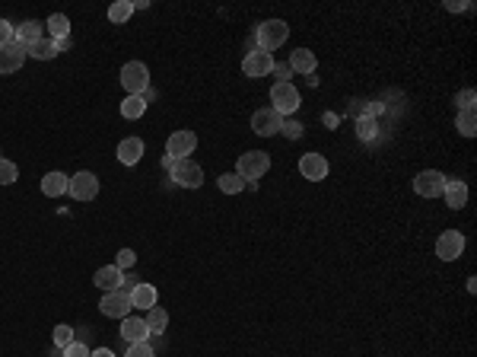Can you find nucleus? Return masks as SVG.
<instances>
[{
  "label": "nucleus",
  "instance_id": "2f4dec72",
  "mask_svg": "<svg viewBox=\"0 0 477 357\" xmlns=\"http://www.w3.org/2000/svg\"><path fill=\"white\" fill-rule=\"evenodd\" d=\"M70 342H74V328H70V326H58V328H54V344H58L60 351L67 348Z\"/></svg>",
  "mask_w": 477,
  "mask_h": 357
},
{
  "label": "nucleus",
  "instance_id": "a19ab883",
  "mask_svg": "<svg viewBox=\"0 0 477 357\" xmlns=\"http://www.w3.org/2000/svg\"><path fill=\"white\" fill-rule=\"evenodd\" d=\"M54 45H58V54H60V51H67V48H70V35H67V38H58Z\"/></svg>",
  "mask_w": 477,
  "mask_h": 357
},
{
  "label": "nucleus",
  "instance_id": "f704fd0d",
  "mask_svg": "<svg viewBox=\"0 0 477 357\" xmlns=\"http://www.w3.org/2000/svg\"><path fill=\"white\" fill-rule=\"evenodd\" d=\"M474 99H477L474 90H462V93H458V96H455V102H458V112H468V109H474Z\"/></svg>",
  "mask_w": 477,
  "mask_h": 357
},
{
  "label": "nucleus",
  "instance_id": "1a4fd4ad",
  "mask_svg": "<svg viewBox=\"0 0 477 357\" xmlns=\"http://www.w3.org/2000/svg\"><path fill=\"white\" fill-rule=\"evenodd\" d=\"M99 310H102V316H108V319H124L127 310H131V294H124L121 287L108 290V294H102Z\"/></svg>",
  "mask_w": 477,
  "mask_h": 357
},
{
  "label": "nucleus",
  "instance_id": "58836bf2",
  "mask_svg": "<svg viewBox=\"0 0 477 357\" xmlns=\"http://www.w3.org/2000/svg\"><path fill=\"white\" fill-rule=\"evenodd\" d=\"M280 131H284L286 137H299V125H296V122H286V125H284V128H280Z\"/></svg>",
  "mask_w": 477,
  "mask_h": 357
},
{
  "label": "nucleus",
  "instance_id": "c85d7f7f",
  "mask_svg": "<svg viewBox=\"0 0 477 357\" xmlns=\"http://www.w3.org/2000/svg\"><path fill=\"white\" fill-rule=\"evenodd\" d=\"M216 185H220V191H226V195H239V191L245 189V179H239L236 173H223L220 179H216Z\"/></svg>",
  "mask_w": 477,
  "mask_h": 357
},
{
  "label": "nucleus",
  "instance_id": "72a5a7b5",
  "mask_svg": "<svg viewBox=\"0 0 477 357\" xmlns=\"http://www.w3.org/2000/svg\"><path fill=\"white\" fill-rule=\"evenodd\" d=\"M134 262H137V255H134V249H121L118 255H115V268H134Z\"/></svg>",
  "mask_w": 477,
  "mask_h": 357
},
{
  "label": "nucleus",
  "instance_id": "2eb2a0df",
  "mask_svg": "<svg viewBox=\"0 0 477 357\" xmlns=\"http://www.w3.org/2000/svg\"><path fill=\"white\" fill-rule=\"evenodd\" d=\"M121 338H124L127 344L147 342V338H149V328H147V322H143L140 316H124V319H121Z\"/></svg>",
  "mask_w": 477,
  "mask_h": 357
},
{
  "label": "nucleus",
  "instance_id": "ea45409f",
  "mask_svg": "<svg viewBox=\"0 0 477 357\" xmlns=\"http://www.w3.org/2000/svg\"><path fill=\"white\" fill-rule=\"evenodd\" d=\"M446 10H452V13H462V10H471V3H455V0H448Z\"/></svg>",
  "mask_w": 477,
  "mask_h": 357
},
{
  "label": "nucleus",
  "instance_id": "0eeeda50",
  "mask_svg": "<svg viewBox=\"0 0 477 357\" xmlns=\"http://www.w3.org/2000/svg\"><path fill=\"white\" fill-rule=\"evenodd\" d=\"M194 147H197V134H194V131H175V134H169V141H165V157H172V160H188V153H194Z\"/></svg>",
  "mask_w": 477,
  "mask_h": 357
},
{
  "label": "nucleus",
  "instance_id": "5701e85b",
  "mask_svg": "<svg viewBox=\"0 0 477 357\" xmlns=\"http://www.w3.org/2000/svg\"><path fill=\"white\" fill-rule=\"evenodd\" d=\"M29 51V58H35V61H51V58H58V45H54V38H38L35 45L26 48Z\"/></svg>",
  "mask_w": 477,
  "mask_h": 357
},
{
  "label": "nucleus",
  "instance_id": "7c9ffc66",
  "mask_svg": "<svg viewBox=\"0 0 477 357\" xmlns=\"http://www.w3.org/2000/svg\"><path fill=\"white\" fill-rule=\"evenodd\" d=\"M357 134L363 137V141H373V137L379 134V125H375V118H357Z\"/></svg>",
  "mask_w": 477,
  "mask_h": 357
},
{
  "label": "nucleus",
  "instance_id": "4468645a",
  "mask_svg": "<svg viewBox=\"0 0 477 357\" xmlns=\"http://www.w3.org/2000/svg\"><path fill=\"white\" fill-rule=\"evenodd\" d=\"M299 173L306 175L309 182H321V179L328 175V160H325L321 153H306V157L299 160Z\"/></svg>",
  "mask_w": 477,
  "mask_h": 357
},
{
  "label": "nucleus",
  "instance_id": "cd10ccee",
  "mask_svg": "<svg viewBox=\"0 0 477 357\" xmlns=\"http://www.w3.org/2000/svg\"><path fill=\"white\" fill-rule=\"evenodd\" d=\"M455 128H458V134L474 137L477 134V115H474V109H468V112H458V118H455Z\"/></svg>",
  "mask_w": 477,
  "mask_h": 357
},
{
  "label": "nucleus",
  "instance_id": "9b49d317",
  "mask_svg": "<svg viewBox=\"0 0 477 357\" xmlns=\"http://www.w3.org/2000/svg\"><path fill=\"white\" fill-rule=\"evenodd\" d=\"M462 252H464V236L458 233V230L439 233V239H436V255H439L442 262H455Z\"/></svg>",
  "mask_w": 477,
  "mask_h": 357
},
{
  "label": "nucleus",
  "instance_id": "e433bc0d",
  "mask_svg": "<svg viewBox=\"0 0 477 357\" xmlns=\"http://www.w3.org/2000/svg\"><path fill=\"white\" fill-rule=\"evenodd\" d=\"M10 42H13V26H10L7 19H0V48L10 45Z\"/></svg>",
  "mask_w": 477,
  "mask_h": 357
},
{
  "label": "nucleus",
  "instance_id": "39448f33",
  "mask_svg": "<svg viewBox=\"0 0 477 357\" xmlns=\"http://www.w3.org/2000/svg\"><path fill=\"white\" fill-rule=\"evenodd\" d=\"M270 102H274V112L280 115H293L299 109V90L293 84H274L270 86Z\"/></svg>",
  "mask_w": 477,
  "mask_h": 357
},
{
  "label": "nucleus",
  "instance_id": "aec40b11",
  "mask_svg": "<svg viewBox=\"0 0 477 357\" xmlns=\"http://www.w3.org/2000/svg\"><path fill=\"white\" fill-rule=\"evenodd\" d=\"M159 300V290L153 287V284H137L134 290H131V306H137V310H153Z\"/></svg>",
  "mask_w": 477,
  "mask_h": 357
},
{
  "label": "nucleus",
  "instance_id": "423d86ee",
  "mask_svg": "<svg viewBox=\"0 0 477 357\" xmlns=\"http://www.w3.org/2000/svg\"><path fill=\"white\" fill-rule=\"evenodd\" d=\"M442 189H446V175L439 169H423L414 179V191L420 198H442Z\"/></svg>",
  "mask_w": 477,
  "mask_h": 357
},
{
  "label": "nucleus",
  "instance_id": "79ce46f5",
  "mask_svg": "<svg viewBox=\"0 0 477 357\" xmlns=\"http://www.w3.org/2000/svg\"><path fill=\"white\" fill-rule=\"evenodd\" d=\"M90 357H115V354L108 348H96V351H90Z\"/></svg>",
  "mask_w": 477,
  "mask_h": 357
},
{
  "label": "nucleus",
  "instance_id": "393cba45",
  "mask_svg": "<svg viewBox=\"0 0 477 357\" xmlns=\"http://www.w3.org/2000/svg\"><path fill=\"white\" fill-rule=\"evenodd\" d=\"M143 322H147L149 335H159V332H165V326H169V312H165L163 306H153V310H147Z\"/></svg>",
  "mask_w": 477,
  "mask_h": 357
},
{
  "label": "nucleus",
  "instance_id": "6ab92c4d",
  "mask_svg": "<svg viewBox=\"0 0 477 357\" xmlns=\"http://www.w3.org/2000/svg\"><path fill=\"white\" fill-rule=\"evenodd\" d=\"M143 157V141L140 137H124L118 144V163H124V166H137Z\"/></svg>",
  "mask_w": 477,
  "mask_h": 357
},
{
  "label": "nucleus",
  "instance_id": "f03ea898",
  "mask_svg": "<svg viewBox=\"0 0 477 357\" xmlns=\"http://www.w3.org/2000/svg\"><path fill=\"white\" fill-rule=\"evenodd\" d=\"M121 86L127 96H143L149 90V70L143 61H127L121 68Z\"/></svg>",
  "mask_w": 477,
  "mask_h": 357
},
{
  "label": "nucleus",
  "instance_id": "bb28decb",
  "mask_svg": "<svg viewBox=\"0 0 477 357\" xmlns=\"http://www.w3.org/2000/svg\"><path fill=\"white\" fill-rule=\"evenodd\" d=\"M131 16H134V3H131V0H115L112 7H108V19H112V23H127V19H131Z\"/></svg>",
  "mask_w": 477,
  "mask_h": 357
},
{
  "label": "nucleus",
  "instance_id": "4c0bfd02",
  "mask_svg": "<svg viewBox=\"0 0 477 357\" xmlns=\"http://www.w3.org/2000/svg\"><path fill=\"white\" fill-rule=\"evenodd\" d=\"M274 74L280 77L277 84H290V74H293V70H290V64H274Z\"/></svg>",
  "mask_w": 477,
  "mask_h": 357
},
{
  "label": "nucleus",
  "instance_id": "7ed1b4c3",
  "mask_svg": "<svg viewBox=\"0 0 477 357\" xmlns=\"http://www.w3.org/2000/svg\"><path fill=\"white\" fill-rule=\"evenodd\" d=\"M258 48H261V51H274V48H280L286 42V38H290V26L284 23V19H268V23H261L258 26Z\"/></svg>",
  "mask_w": 477,
  "mask_h": 357
},
{
  "label": "nucleus",
  "instance_id": "a878e982",
  "mask_svg": "<svg viewBox=\"0 0 477 357\" xmlns=\"http://www.w3.org/2000/svg\"><path fill=\"white\" fill-rule=\"evenodd\" d=\"M48 32H51V35L48 38H54V42H58V38H67L70 35V19L64 13H54V16H48Z\"/></svg>",
  "mask_w": 477,
  "mask_h": 357
},
{
  "label": "nucleus",
  "instance_id": "473e14b6",
  "mask_svg": "<svg viewBox=\"0 0 477 357\" xmlns=\"http://www.w3.org/2000/svg\"><path fill=\"white\" fill-rule=\"evenodd\" d=\"M127 357H156V354H153V344L149 342H137V344H127Z\"/></svg>",
  "mask_w": 477,
  "mask_h": 357
},
{
  "label": "nucleus",
  "instance_id": "dca6fc26",
  "mask_svg": "<svg viewBox=\"0 0 477 357\" xmlns=\"http://www.w3.org/2000/svg\"><path fill=\"white\" fill-rule=\"evenodd\" d=\"M442 198H446V205L452 211H462L468 205V185L462 179H446V189H442Z\"/></svg>",
  "mask_w": 477,
  "mask_h": 357
},
{
  "label": "nucleus",
  "instance_id": "412c9836",
  "mask_svg": "<svg viewBox=\"0 0 477 357\" xmlns=\"http://www.w3.org/2000/svg\"><path fill=\"white\" fill-rule=\"evenodd\" d=\"M67 185H70V175H64V173H48L45 179H42V195H48V198H60V195H67Z\"/></svg>",
  "mask_w": 477,
  "mask_h": 357
},
{
  "label": "nucleus",
  "instance_id": "f8f14e48",
  "mask_svg": "<svg viewBox=\"0 0 477 357\" xmlns=\"http://www.w3.org/2000/svg\"><path fill=\"white\" fill-rule=\"evenodd\" d=\"M26 45H19V42H10V45L0 48V77H10L16 74V70L26 64Z\"/></svg>",
  "mask_w": 477,
  "mask_h": 357
},
{
  "label": "nucleus",
  "instance_id": "20e7f679",
  "mask_svg": "<svg viewBox=\"0 0 477 357\" xmlns=\"http://www.w3.org/2000/svg\"><path fill=\"white\" fill-rule=\"evenodd\" d=\"M169 175H172V182L181 185V189H201V185H204V169L197 166L191 157H188V160H175V163H172Z\"/></svg>",
  "mask_w": 477,
  "mask_h": 357
},
{
  "label": "nucleus",
  "instance_id": "a211bd4d",
  "mask_svg": "<svg viewBox=\"0 0 477 357\" xmlns=\"http://www.w3.org/2000/svg\"><path fill=\"white\" fill-rule=\"evenodd\" d=\"M121 278H124V271H121V268L105 265V268H99V271L92 274V284H96L102 294H108V290H118L121 287Z\"/></svg>",
  "mask_w": 477,
  "mask_h": 357
},
{
  "label": "nucleus",
  "instance_id": "f3484780",
  "mask_svg": "<svg viewBox=\"0 0 477 357\" xmlns=\"http://www.w3.org/2000/svg\"><path fill=\"white\" fill-rule=\"evenodd\" d=\"M38 38H45V23H38V19H26L23 26H16L13 29V42H19V45H35Z\"/></svg>",
  "mask_w": 477,
  "mask_h": 357
},
{
  "label": "nucleus",
  "instance_id": "9d476101",
  "mask_svg": "<svg viewBox=\"0 0 477 357\" xmlns=\"http://www.w3.org/2000/svg\"><path fill=\"white\" fill-rule=\"evenodd\" d=\"M252 128L254 134H261V137H274L277 131L284 128V115L274 112V109H258V112L252 115Z\"/></svg>",
  "mask_w": 477,
  "mask_h": 357
},
{
  "label": "nucleus",
  "instance_id": "c9c22d12",
  "mask_svg": "<svg viewBox=\"0 0 477 357\" xmlns=\"http://www.w3.org/2000/svg\"><path fill=\"white\" fill-rule=\"evenodd\" d=\"M64 357H90V348H86L83 342H76V338H74V342H70L67 348H64Z\"/></svg>",
  "mask_w": 477,
  "mask_h": 357
},
{
  "label": "nucleus",
  "instance_id": "b1692460",
  "mask_svg": "<svg viewBox=\"0 0 477 357\" xmlns=\"http://www.w3.org/2000/svg\"><path fill=\"white\" fill-rule=\"evenodd\" d=\"M121 115H124L127 122L143 118V115H147V102H143V96H124V102H121Z\"/></svg>",
  "mask_w": 477,
  "mask_h": 357
},
{
  "label": "nucleus",
  "instance_id": "c756f323",
  "mask_svg": "<svg viewBox=\"0 0 477 357\" xmlns=\"http://www.w3.org/2000/svg\"><path fill=\"white\" fill-rule=\"evenodd\" d=\"M16 179H19L16 163H10V160H3V157H0V185H13Z\"/></svg>",
  "mask_w": 477,
  "mask_h": 357
},
{
  "label": "nucleus",
  "instance_id": "f257e3e1",
  "mask_svg": "<svg viewBox=\"0 0 477 357\" xmlns=\"http://www.w3.org/2000/svg\"><path fill=\"white\" fill-rule=\"evenodd\" d=\"M270 169V157L264 150H248V153H242L239 157V163H236V175L239 179H245V182H258L264 173Z\"/></svg>",
  "mask_w": 477,
  "mask_h": 357
},
{
  "label": "nucleus",
  "instance_id": "ddd939ff",
  "mask_svg": "<svg viewBox=\"0 0 477 357\" xmlns=\"http://www.w3.org/2000/svg\"><path fill=\"white\" fill-rule=\"evenodd\" d=\"M270 70H274V58H270L268 51H248L245 61H242V74L252 77V80H258V77H268Z\"/></svg>",
  "mask_w": 477,
  "mask_h": 357
},
{
  "label": "nucleus",
  "instance_id": "6e6552de",
  "mask_svg": "<svg viewBox=\"0 0 477 357\" xmlns=\"http://www.w3.org/2000/svg\"><path fill=\"white\" fill-rule=\"evenodd\" d=\"M67 195L74 198V201H92V198L99 195V179L92 173H76V175H70Z\"/></svg>",
  "mask_w": 477,
  "mask_h": 357
},
{
  "label": "nucleus",
  "instance_id": "4be33fe9",
  "mask_svg": "<svg viewBox=\"0 0 477 357\" xmlns=\"http://www.w3.org/2000/svg\"><path fill=\"white\" fill-rule=\"evenodd\" d=\"M318 68V61H315V54L309 51V48H296V51L290 54V70H296V74H312V70Z\"/></svg>",
  "mask_w": 477,
  "mask_h": 357
}]
</instances>
